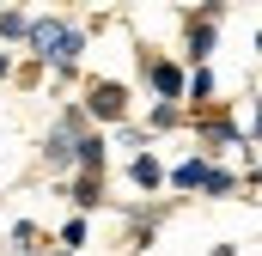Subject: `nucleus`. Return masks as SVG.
Returning <instances> with one entry per match:
<instances>
[{"label": "nucleus", "instance_id": "f257e3e1", "mask_svg": "<svg viewBox=\"0 0 262 256\" xmlns=\"http://www.w3.org/2000/svg\"><path fill=\"white\" fill-rule=\"evenodd\" d=\"M31 55H37V67H49V73H61V79H73L79 73V55H85V31L79 25H67V18H31Z\"/></svg>", "mask_w": 262, "mask_h": 256}, {"label": "nucleus", "instance_id": "f03ea898", "mask_svg": "<svg viewBox=\"0 0 262 256\" xmlns=\"http://www.w3.org/2000/svg\"><path fill=\"white\" fill-rule=\"evenodd\" d=\"M79 110H85L92 122H128V86H122V79H92Z\"/></svg>", "mask_w": 262, "mask_h": 256}, {"label": "nucleus", "instance_id": "7ed1b4c3", "mask_svg": "<svg viewBox=\"0 0 262 256\" xmlns=\"http://www.w3.org/2000/svg\"><path fill=\"white\" fill-rule=\"evenodd\" d=\"M140 73H146V86H152L159 104H183V79H189L183 61H165V55H146L140 49Z\"/></svg>", "mask_w": 262, "mask_h": 256}, {"label": "nucleus", "instance_id": "20e7f679", "mask_svg": "<svg viewBox=\"0 0 262 256\" xmlns=\"http://www.w3.org/2000/svg\"><path fill=\"white\" fill-rule=\"evenodd\" d=\"M195 140L207 146L201 159H213V153H226V146H244V128L232 122V116H201V122H195Z\"/></svg>", "mask_w": 262, "mask_h": 256}, {"label": "nucleus", "instance_id": "39448f33", "mask_svg": "<svg viewBox=\"0 0 262 256\" xmlns=\"http://www.w3.org/2000/svg\"><path fill=\"white\" fill-rule=\"evenodd\" d=\"M213 49H220V25L183 18V55H189V67H207V61H213Z\"/></svg>", "mask_w": 262, "mask_h": 256}, {"label": "nucleus", "instance_id": "423d86ee", "mask_svg": "<svg viewBox=\"0 0 262 256\" xmlns=\"http://www.w3.org/2000/svg\"><path fill=\"white\" fill-rule=\"evenodd\" d=\"M128 183H134L140 195H159V189H165V165L152 159V146H140V153L128 159Z\"/></svg>", "mask_w": 262, "mask_h": 256}, {"label": "nucleus", "instance_id": "0eeeda50", "mask_svg": "<svg viewBox=\"0 0 262 256\" xmlns=\"http://www.w3.org/2000/svg\"><path fill=\"white\" fill-rule=\"evenodd\" d=\"M207 171H213V159H183V165H171V171H165V189H177V195H189L195 189L201 195V183H207Z\"/></svg>", "mask_w": 262, "mask_h": 256}, {"label": "nucleus", "instance_id": "6e6552de", "mask_svg": "<svg viewBox=\"0 0 262 256\" xmlns=\"http://www.w3.org/2000/svg\"><path fill=\"white\" fill-rule=\"evenodd\" d=\"M73 140H79V134H67L61 122L43 134V165H49V171H73Z\"/></svg>", "mask_w": 262, "mask_h": 256}, {"label": "nucleus", "instance_id": "1a4fd4ad", "mask_svg": "<svg viewBox=\"0 0 262 256\" xmlns=\"http://www.w3.org/2000/svg\"><path fill=\"white\" fill-rule=\"evenodd\" d=\"M67 201H73V214L85 220L92 207H104V177H73V183H67Z\"/></svg>", "mask_w": 262, "mask_h": 256}, {"label": "nucleus", "instance_id": "9d476101", "mask_svg": "<svg viewBox=\"0 0 262 256\" xmlns=\"http://www.w3.org/2000/svg\"><path fill=\"white\" fill-rule=\"evenodd\" d=\"M213 92H220L213 67H189V79H183V104H213Z\"/></svg>", "mask_w": 262, "mask_h": 256}, {"label": "nucleus", "instance_id": "9b49d317", "mask_svg": "<svg viewBox=\"0 0 262 256\" xmlns=\"http://www.w3.org/2000/svg\"><path fill=\"white\" fill-rule=\"evenodd\" d=\"M85 238H92V226H85L79 214H67V220H61V232H55V250L73 256V250H85Z\"/></svg>", "mask_w": 262, "mask_h": 256}, {"label": "nucleus", "instance_id": "f8f14e48", "mask_svg": "<svg viewBox=\"0 0 262 256\" xmlns=\"http://www.w3.org/2000/svg\"><path fill=\"white\" fill-rule=\"evenodd\" d=\"M207 201H226V195H238V171H226V165H213L207 171V183H201Z\"/></svg>", "mask_w": 262, "mask_h": 256}, {"label": "nucleus", "instance_id": "ddd939ff", "mask_svg": "<svg viewBox=\"0 0 262 256\" xmlns=\"http://www.w3.org/2000/svg\"><path fill=\"white\" fill-rule=\"evenodd\" d=\"M0 37H6V43H25V37H31V12H18V6L0 12Z\"/></svg>", "mask_w": 262, "mask_h": 256}, {"label": "nucleus", "instance_id": "4468645a", "mask_svg": "<svg viewBox=\"0 0 262 256\" xmlns=\"http://www.w3.org/2000/svg\"><path fill=\"white\" fill-rule=\"evenodd\" d=\"M183 122V104H152V110H146V128H152V134H165V128H177Z\"/></svg>", "mask_w": 262, "mask_h": 256}, {"label": "nucleus", "instance_id": "2eb2a0df", "mask_svg": "<svg viewBox=\"0 0 262 256\" xmlns=\"http://www.w3.org/2000/svg\"><path fill=\"white\" fill-rule=\"evenodd\" d=\"M12 244H18V256L43 250V232H37V220H18V226H12Z\"/></svg>", "mask_w": 262, "mask_h": 256}, {"label": "nucleus", "instance_id": "dca6fc26", "mask_svg": "<svg viewBox=\"0 0 262 256\" xmlns=\"http://www.w3.org/2000/svg\"><path fill=\"white\" fill-rule=\"evenodd\" d=\"M207 256H238V244H213V250H207Z\"/></svg>", "mask_w": 262, "mask_h": 256}, {"label": "nucleus", "instance_id": "f3484780", "mask_svg": "<svg viewBox=\"0 0 262 256\" xmlns=\"http://www.w3.org/2000/svg\"><path fill=\"white\" fill-rule=\"evenodd\" d=\"M6 73H12V55H6V49H0V79H6Z\"/></svg>", "mask_w": 262, "mask_h": 256}, {"label": "nucleus", "instance_id": "a211bd4d", "mask_svg": "<svg viewBox=\"0 0 262 256\" xmlns=\"http://www.w3.org/2000/svg\"><path fill=\"white\" fill-rule=\"evenodd\" d=\"M250 134H256V140H262V98H256V128H250Z\"/></svg>", "mask_w": 262, "mask_h": 256}, {"label": "nucleus", "instance_id": "6ab92c4d", "mask_svg": "<svg viewBox=\"0 0 262 256\" xmlns=\"http://www.w3.org/2000/svg\"><path fill=\"white\" fill-rule=\"evenodd\" d=\"M256 55H262V25H256Z\"/></svg>", "mask_w": 262, "mask_h": 256}, {"label": "nucleus", "instance_id": "aec40b11", "mask_svg": "<svg viewBox=\"0 0 262 256\" xmlns=\"http://www.w3.org/2000/svg\"><path fill=\"white\" fill-rule=\"evenodd\" d=\"M31 256H61V250H31Z\"/></svg>", "mask_w": 262, "mask_h": 256}]
</instances>
